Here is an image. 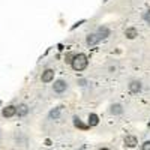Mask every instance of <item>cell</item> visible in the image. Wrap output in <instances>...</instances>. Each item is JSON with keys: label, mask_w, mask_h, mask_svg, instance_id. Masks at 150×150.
Listing matches in <instances>:
<instances>
[{"label": "cell", "mask_w": 150, "mask_h": 150, "mask_svg": "<svg viewBox=\"0 0 150 150\" xmlns=\"http://www.w3.org/2000/svg\"><path fill=\"white\" fill-rule=\"evenodd\" d=\"M65 90H66V83L63 80H57L54 83V92L62 93V92H65Z\"/></svg>", "instance_id": "cell-4"}, {"label": "cell", "mask_w": 150, "mask_h": 150, "mask_svg": "<svg viewBox=\"0 0 150 150\" xmlns=\"http://www.w3.org/2000/svg\"><path fill=\"white\" fill-rule=\"evenodd\" d=\"M53 78H54V71L53 69H47V71L42 72V81L44 83H50Z\"/></svg>", "instance_id": "cell-3"}, {"label": "cell", "mask_w": 150, "mask_h": 150, "mask_svg": "<svg viewBox=\"0 0 150 150\" xmlns=\"http://www.w3.org/2000/svg\"><path fill=\"white\" fill-rule=\"evenodd\" d=\"M74 123H75V126H77V128H81V129H86V128H87L86 125H83V123L80 122L78 117H75V119H74Z\"/></svg>", "instance_id": "cell-12"}, {"label": "cell", "mask_w": 150, "mask_h": 150, "mask_svg": "<svg viewBox=\"0 0 150 150\" xmlns=\"http://www.w3.org/2000/svg\"><path fill=\"white\" fill-rule=\"evenodd\" d=\"M137 144H138V140H137L134 135H126V137H125V146H128V147H135Z\"/></svg>", "instance_id": "cell-5"}, {"label": "cell", "mask_w": 150, "mask_h": 150, "mask_svg": "<svg viewBox=\"0 0 150 150\" xmlns=\"http://www.w3.org/2000/svg\"><path fill=\"white\" fill-rule=\"evenodd\" d=\"M27 112H29V107H27L26 104H21V105L17 107V114H18V116L23 117V116H26Z\"/></svg>", "instance_id": "cell-6"}, {"label": "cell", "mask_w": 150, "mask_h": 150, "mask_svg": "<svg viewBox=\"0 0 150 150\" xmlns=\"http://www.w3.org/2000/svg\"><path fill=\"white\" fill-rule=\"evenodd\" d=\"M59 111H60V108H59V110H56V111H53L50 116H51V117H57V116H59Z\"/></svg>", "instance_id": "cell-16"}, {"label": "cell", "mask_w": 150, "mask_h": 150, "mask_svg": "<svg viewBox=\"0 0 150 150\" xmlns=\"http://www.w3.org/2000/svg\"><path fill=\"white\" fill-rule=\"evenodd\" d=\"M108 35H110V30H108L107 27H99V30H98V33H96L98 39H104V38H107Z\"/></svg>", "instance_id": "cell-7"}, {"label": "cell", "mask_w": 150, "mask_h": 150, "mask_svg": "<svg viewBox=\"0 0 150 150\" xmlns=\"http://www.w3.org/2000/svg\"><path fill=\"white\" fill-rule=\"evenodd\" d=\"M74 56H75V54H68V57H66V62H68V63H72Z\"/></svg>", "instance_id": "cell-15"}, {"label": "cell", "mask_w": 150, "mask_h": 150, "mask_svg": "<svg viewBox=\"0 0 150 150\" xmlns=\"http://www.w3.org/2000/svg\"><path fill=\"white\" fill-rule=\"evenodd\" d=\"M111 112L112 114H119V112H122V107L120 105H112L111 107Z\"/></svg>", "instance_id": "cell-13"}, {"label": "cell", "mask_w": 150, "mask_h": 150, "mask_svg": "<svg viewBox=\"0 0 150 150\" xmlns=\"http://www.w3.org/2000/svg\"><path fill=\"white\" fill-rule=\"evenodd\" d=\"M2 114H3L5 117H12V116H15V114H17V107H14V105H9V107L3 108Z\"/></svg>", "instance_id": "cell-2"}, {"label": "cell", "mask_w": 150, "mask_h": 150, "mask_svg": "<svg viewBox=\"0 0 150 150\" xmlns=\"http://www.w3.org/2000/svg\"><path fill=\"white\" fill-rule=\"evenodd\" d=\"M71 65L75 71H83V69L87 68V65H89V60H87L86 54H75Z\"/></svg>", "instance_id": "cell-1"}, {"label": "cell", "mask_w": 150, "mask_h": 150, "mask_svg": "<svg viewBox=\"0 0 150 150\" xmlns=\"http://www.w3.org/2000/svg\"><path fill=\"white\" fill-rule=\"evenodd\" d=\"M129 90H131V92H134V93L140 92V90H141V84H140L138 81H132V83L129 84Z\"/></svg>", "instance_id": "cell-9"}, {"label": "cell", "mask_w": 150, "mask_h": 150, "mask_svg": "<svg viewBox=\"0 0 150 150\" xmlns=\"http://www.w3.org/2000/svg\"><path fill=\"white\" fill-rule=\"evenodd\" d=\"M149 12H150V9H149Z\"/></svg>", "instance_id": "cell-19"}, {"label": "cell", "mask_w": 150, "mask_h": 150, "mask_svg": "<svg viewBox=\"0 0 150 150\" xmlns=\"http://www.w3.org/2000/svg\"><path fill=\"white\" fill-rule=\"evenodd\" d=\"M98 123H99V117H98V114H93V112H92V114L89 116V125H90V126H96Z\"/></svg>", "instance_id": "cell-10"}, {"label": "cell", "mask_w": 150, "mask_h": 150, "mask_svg": "<svg viewBox=\"0 0 150 150\" xmlns=\"http://www.w3.org/2000/svg\"><path fill=\"white\" fill-rule=\"evenodd\" d=\"M125 35H126V38H129V39H134V38L138 36V32H137V29H134V27H129V29L125 30Z\"/></svg>", "instance_id": "cell-8"}, {"label": "cell", "mask_w": 150, "mask_h": 150, "mask_svg": "<svg viewBox=\"0 0 150 150\" xmlns=\"http://www.w3.org/2000/svg\"><path fill=\"white\" fill-rule=\"evenodd\" d=\"M143 150H150V141H146L143 144Z\"/></svg>", "instance_id": "cell-14"}, {"label": "cell", "mask_w": 150, "mask_h": 150, "mask_svg": "<svg viewBox=\"0 0 150 150\" xmlns=\"http://www.w3.org/2000/svg\"><path fill=\"white\" fill-rule=\"evenodd\" d=\"M99 39H98V36H96V33L95 35H89V38H87V44L89 45H93V44H96Z\"/></svg>", "instance_id": "cell-11"}, {"label": "cell", "mask_w": 150, "mask_h": 150, "mask_svg": "<svg viewBox=\"0 0 150 150\" xmlns=\"http://www.w3.org/2000/svg\"><path fill=\"white\" fill-rule=\"evenodd\" d=\"M99 150H110V149H107V147H102V149H99Z\"/></svg>", "instance_id": "cell-18"}, {"label": "cell", "mask_w": 150, "mask_h": 150, "mask_svg": "<svg viewBox=\"0 0 150 150\" xmlns=\"http://www.w3.org/2000/svg\"><path fill=\"white\" fill-rule=\"evenodd\" d=\"M144 20H146V21H149V23H150V12H147V14H146V15H144Z\"/></svg>", "instance_id": "cell-17"}]
</instances>
